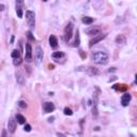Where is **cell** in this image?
<instances>
[{
  "mask_svg": "<svg viewBox=\"0 0 137 137\" xmlns=\"http://www.w3.org/2000/svg\"><path fill=\"white\" fill-rule=\"evenodd\" d=\"M116 43H117V45H124L126 43V38L124 34H119L116 38Z\"/></svg>",
  "mask_w": 137,
  "mask_h": 137,
  "instance_id": "14",
  "label": "cell"
},
{
  "mask_svg": "<svg viewBox=\"0 0 137 137\" xmlns=\"http://www.w3.org/2000/svg\"><path fill=\"white\" fill-rule=\"evenodd\" d=\"M16 81L17 84H19V85H24L25 84V77L24 75H23V73L20 72V71H16Z\"/></svg>",
  "mask_w": 137,
  "mask_h": 137,
  "instance_id": "13",
  "label": "cell"
},
{
  "mask_svg": "<svg viewBox=\"0 0 137 137\" xmlns=\"http://www.w3.org/2000/svg\"><path fill=\"white\" fill-rule=\"evenodd\" d=\"M27 38H28L30 41H35V39H34V36L32 35V32H31V31H28V32H27Z\"/></svg>",
  "mask_w": 137,
  "mask_h": 137,
  "instance_id": "26",
  "label": "cell"
},
{
  "mask_svg": "<svg viewBox=\"0 0 137 137\" xmlns=\"http://www.w3.org/2000/svg\"><path fill=\"white\" fill-rule=\"evenodd\" d=\"M18 106L22 107V108H26V107H27V103L24 102V101H19V102H18Z\"/></svg>",
  "mask_w": 137,
  "mask_h": 137,
  "instance_id": "27",
  "label": "cell"
},
{
  "mask_svg": "<svg viewBox=\"0 0 137 137\" xmlns=\"http://www.w3.org/2000/svg\"><path fill=\"white\" fill-rule=\"evenodd\" d=\"M34 57H35V60L36 63H40L43 59V51L41 48V46H36L35 47V51H34Z\"/></svg>",
  "mask_w": 137,
  "mask_h": 137,
  "instance_id": "9",
  "label": "cell"
},
{
  "mask_svg": "<svg viewBox=\"0 0 137 137\" xmlns=\"http://www.w3.org/2000/svg\"><path fill=\"white\" fill-rule=\"evenodd\" d=\"M43 1H47V0H43Z\"/></svg>",
  "mask_w": 137,
  "mask_h": 137,
  "instance_id": "38",
  "label": "cell"
},
{
  "mask_svg": "<svg viewBox=\"0 0 137 137\" xmlns=\"http://www.w3.org/2000/svg\"><path fill=\"white\" fill-rule=\"evenodd\" d=\"M73 28H74V25H73L72 23H68L67 25V27H65V29H64V41L65 42H68V41L71 40V38H72Z\"/></svg>",
  "mask_w": 137,
  "mask_h": 137,
  "instance_id": "3",
  "label": "cell"
},
{
  "mask_svg": "<svg viewBox=\"0 0 137 137\" xmlns=\"http://www.w3.org/2000/svg\"><path fill=\"white\" fill-rule=\"evenodd\" d=\"M79 54H80L81 58H83V59H86V54L84 52V51H81V49H80V51H79Z\"/></svg>",
  "mask_w": 137,
  "mask_h": 137,
  "instance_id": "29",
  "label": "cell"
},
{
  "mask_svg": "<svg viewBox=\"0 0 137 137\" xmlns=\"http://www.w3.org/2000/svg\"><path fill=\"white\" fill-rule=\"evenodd\" d=\"M105 38H106V34H103V33H99V34H97V35H94V38L91 39L90 42H89V47H92L93 45H95L97 43L101 42V41L104 40Z\"/></svg>",
  "mask_w": 137,
  "mask_h": 137,
  "instance_id": "5",
  "label": "cell"
},
{
  "mask_svg": "<svg viewBox=\"0 0 137 137\" xmlns=\"http://www.w3.org/2000/svg\"><path fill=\"white\" fill-rule=\"evenodd\" d=\"M20 63H22V59H20V58H15L14 60H13V64H14L15 67H17V65H19Z\"/></svg>",
  "mask_w": 137,
  "mask_h": 137,
  "instance_id": "25",
  "label": "cell"
},
{
  "mask_svg": "<svg viewBox=\"0 0 137 137\" xmlns=\"http://www.w3.org/2000/svg\"><path fill=\"white\" fill-rule=\"evenodd\" d=\"M10 43H11V44H13V43H14V35H12V36H11V40H10Z\"/></svg>",
  "mask_w": 137,
  "mask_h": 137,
  "instance_id": "30",
  "label": "cell"
},
{
  "mask_svg": "<svg viewBox=\"0 0 137 137\" xmlns=\"http://www.w3.org/2000/svg\"><path fill=\"white\" fill-rule=\"evenodd\" d=\"M54 121V117H51V118H48V122H52Z\"/></svg>",
  "mask_w": 137,
  "mask_h": 137,
  "instance_id": "36",
  "label": "cell"
},
{
  "mask_svg": "<svg viewBox=\"0 0 137 137\" xmlns=\"http://www.w3.org/2000/svg\"><path fill=\"white\" fill-rule=\"evenodd\" d=\"M132 100V95L130 94V93H126L125 92L124 94L122 95V97H121V104H122V106H127V105L130 104V102H131Z\"/></svg>",
  "mask_w": 137,
  "mask_h": 137,
  "instance_id": "10",
  "label": "cell"
},
{
  "mask_svg": "<svg viewBox=\"0 0 137 137\" xmlns=\"http://www.w3.org/2000/svg\"><path fill=\"white\" fill-rule=\"evenodd\" d=\"M115 71H116V68H109V72H115Z\"/></svg>",
  "mask_w": 137,
  "mask_h": 137,
  "instance_id": "34",
  "label": "cell"
},
{
  "mask_svg": "<svg viewBox=\"0 0 137 137\" xmlns=\"http://www.w3.org/2000/svg\"><path fill=\"white\" fill-rule=\"evenodd\" d=\"M48 68H49V70H54V68H55V65H54V64H49V65H48Z\"/></svg>",
  "mask_w": 137,
  "mask_h": 137,
  "instance_id": "31",
  "label": "cell"
},
{
  "mask_svg": "<svg viewBox=\"0 0 137 137\" xmlns=\"http://www.w3.org/2000/svg\"><path fill=\"white\" fill-rule=\"evenodd\" d=\"M76 71H84L85 73H87L88 75L90 76H94V75H99V70L95 68H92V67H88V68H78Z\"/></svg>",
  "mask_w": 137,
  "mask_h": 137,
  "instance_id": "4",
  "label": "cell"
},
{
  "mask_svg": "<svg viewBox=\"0 0 137 137\" xmlns=\"http://www.w3.org/2000/svg\"><path fill=\"white\" fill-rule=\"evenodd\" d=\"M24 130H25V132H30L31 131V125L30 124H26L24 126Z\"/></svg>",
  "mask_w": 137,
  "mask_h": 137,
  "instance_id": "28",
  "label": "cell"
},
{
  "mask_svg": "<svg viewBox=\"0 0 137 137\" xmlns=\"http://www.w3.org/2000/svg\"><path fill=\"white\" fill-rule=\"evenodd\" d=\"M8 130L10 133H14L15 130H16V121H15L13 118H10L8 121Z\"/></svg>",
  "mask_w": 137,
  "mask_h": 137,
  "instance_id": "11",
  "label": "cell"
},
{
  "mask_svg": "<svg viewBox=\"0 0 137 137\" xmlns=\"http://www.w3.org/2000/svg\"><path fill=\"white\" fill-rule=\"evenodd\" d=\"M11 56H12L13 59H15V58H20V51H17V49H14V51H12V54H11Z\"/></svg>",
  "mask_w": 137,
  "mask_h": 137,
  "instance_id": "22",
  "label": "cell"
},
{
  "mask_svg": "<svg viewBox=\"0 0 137 137\" xmlns=\"http://www.w3.org/2000/svg\"><path fill=\"white\" fill-rule=\"evenodd\" d=\"M86 33L88 35H97V34L101 33V27L99 26H90L89 28L86 29Z\"/></svg>",
  "mask_w": 137,
  "mask_h": 137,
  "instance_id": "6",
  "label": "cell"
},
{
  "mask_svg": "<svg viewBox=\"0 0 137 137\" xmlns=\"http://www.w3.org/2000/svg\"><path fill=\"white\" fill-rule=\"evenodd\" d=\"M23 6H24V0H16L15 1V9H16V14L19 18L23 17Z\"/></svg>",
  "mask_w": 137,
  "mask_h": 137,
  "instance_id": "7",
  "label": "cell"
},
{
  "mask_svg": "<svg viewBox=\"0 0 137 137\" xmlns=\"http://www.w3.org/2000/svg\"><path fill=\"white\" fill-rule=\"evenodd\" d=\"M26 20L28 26L30 27V29H33L35 27V15H34V12L30 10L26 11Z\"/></svg>",
  "mask_w": 137,
  "mask_h": 137,
  "instance_id": "2",
  "label": "cell"
},
{
  "mask_svg": "<svg viewBox=\"0 0 137 137\" xmlns=\"http://www.w3.org/2000/svg\"><path fill=\"white\" fill-rule=\"evenodd\" d=\"M57 136H65V134H62V133H57Z\"/></svg>",
  "mask_w": 137,
  "mask_h": 137,
  "instance_id": "35",
  "label": "cell"
},
{
  "mask_svg": "<svg viewBox=\"0 0 137 137\" xmlns=\"http://www.w3.org/2000/svg\"><path fill=\"white\" fill-rule=\"evenodd\" d=\"M91 58L92 60L94 61V63L97 64H100V65H105L108 63V55L107 52L105 51H95L92 52L91 55Z\"/></svg>",
  "mask_w": 137,
  "mask_h": 137,
  "instance_id": "1",
  "label": "cell"
},
{
  "mask_svg": "<svg viewBox=\"0 0 137 137\" xmlns=\"http://www.w3.org/2000/svg\"><path fill=\"white\" fill-rule=\"evenodd\" d=\"M15 118H16L17 122L19 123V124H24V123H26V118H25L23 115H20V114H17Z\"/></svg>",
  "mask_w": 137,
  "mask_h": 137,
  "instance_id": "19",
  "label": "cell"
},
{
  "mask_svg": "<svg viewBox=\"0 0 137 137\" xmlns=\"http://www.w3.org/2000/svg\"><path fill=\"white\" fill-rule=\"evenodd\" d=\"M116 79H117V77H116V76H113V78L109 79V81H114V80H116Z\"/></svg>",
  "mask_w": 137,
  "mask_h": 137,
  "instance_id": "33",
  "label": "cell"
},
{
  "mask_svg": "<svg viewBox=\"0 0 137 137\" xmlns=\"http://www.w3.org/2000/svg\"><path fill=\"white\" fill-rule=\"evenodd\" d=\"M25 60L30 62L32 60V47L30 43H26V54H25Z\"/></svg>",
  "mask_w": 137,
  "mask_h": 137,
  "instance_id": "8",
  "label": "cell"
},
{
  "mask_svg": "<svg viewBox=\"0 0 137 137\" xmlns=\"http://www.w3.org/2000/svg\"><path fill=\"white\" fill-rule=\"evenodd\" d=\"M79 44H80V36H79V32L78 30L76 31V35H75V41L73 43V46L74 47H78Z\"/></svg>",
  "mask_w": 137,
  "mask_h": 137,
  "instance_id": "17",
  "label": "cell"
},
{
  "mask_svg": "<svg viewBox=\"0 0 137 137\" xmlns=\"http://www.w3.org/2000/svg\"><path fill=\"white\" fill-rule=\"evenodd\" d=\"M97 115H99V111H97V105H94L93 106V109H92V116L94 119L97 118Z\"/></svg>",
  "mask_w": 137,
  "mask_h": 137,
  "instance_id": "23",
  "label": "cell"
},
{
  "mask_svg": "<svg viewBox=\"0 0 137 137\" xmlns=\"http://www.w3.org/2000/svg\"><path fill=\"white\" fill-rule=\"evenodd\" d=\"M92 6L94 9L100 10L103 6V0H92Z\"/></svg>",
  "mask_w": 137,
  "mask_h": 137,
  "instance_id": "16",
  "label": "cell"
},
{
  "mask_svg": "<svg viewBox=\"0 0 137 137\" xmlns=\"http://www.w3.org/2000/svg\"><path fill=\"white\" fill-rule=\"evenodd\" d=\"M3 10H4V6H3V4H0V12L3 11Z\"/></svg>",
  "mask_w": 137,
  "mask_h": 137,
  "instance_id": "32",
  "label": "cell"
},
{
  "mask_svg": "<svg viewBox=\"0 0 137 137\" xmlns=\"http://www.w3.org/2000/svg\"><path fill=\"white\" fill-rule=\"evenodd\" d=\"M51 57L54 59H60V58H62V57H64V54H63L62 51H55L51 54Z\"/></svg>",
  "mask_w": 137,
  "mask_h": 137,
  "instance_id": "20",
  "label": "cell"
},
{
  "mask_svg": "<svg viewBox=\"0 0 137 137\" xmlns=\"http://www.w3.org/2000/svg\"><path fill=\"white\" fill-rule=\"evenodd\" d=\"M94 130H95V131H100V127H99V126H95Z\"/></svg>",
  "mask_w": 137,
  "mask_h": 137,
  "instance_id": "37",
  "label": "cell"
},
{
  "mask_svg": "<svg viewBox=\"0 0 137 137\" xmlns=\"http://www.w3.org/2000/svg\"><path fill=\"white\" fill-rule=\"evenodd\" d=\"M43 109H44L45 113H51V111L55 110V105L52 104L51 102H46L43 104Z\"/></svg>",
  "mask_w": 137,
  "mask_h": 137,
  "instance_id": "12",
  "label": "cell"
},
{
  "mask_svg": "<svg viewBox=\"0 0 137 137\" xmlns=\"http://www.w3.org/2000/svg\"><path fill=\"white\" fill-rule=\"evenodd\" d=\"M49 45L52 47V48H56L58 46V40L55 35H51L49 36Z\"/></svg>",
  "mask_w": 137,
  "mask_h": 137,
  "instance_id": "15",
  "label": "cell"
},
{
  "mask_svg": "<svg viewBox=\"0 0 137 137\" xmlns=\"http://www.w3.org/2000/svg\"><path fill=\"white\" fill-rule=\"evenodd\" d=\"M63 113H64V115H67V116H72L73 115L72 109L68 108V107H65V108L63 109Z\"/></svg>",
  "mask_w": 137,
  "mask_h": 137,
  "instance_id": "24",
  "label": "cell"
},
{
  "mask_svg": "<svg viewBox=\"0 0 137 137\" xmlns=\"http://www.w3.org/2000/svg\"><path fill=\"white\" fill-rule=\"evenodd\" d=\"M113 89L116 91H125L127 89L126 85H115L113 86Z\"/></svg>",
  "mask_w": 137,
  "mask_h": 137,
  "instance_id": "18",
  "label": "cell"
},
{
  "mask_svg": "<svg viewBox=\"0 0 137 137\" xmlns=\"http://www.w3.org/2000/svg\"><path fill=\"white\" fill-rule=\"evenodd\" d=\"M83 23L84 24H86V25H91L93 23V18L92 17H89V16H85V17H83Z\"/></svg>",
  "mask_w": 137,
  "mask_h": 137,
  "instance_id": "21",
  "label": "cell"
}]
</instances>
